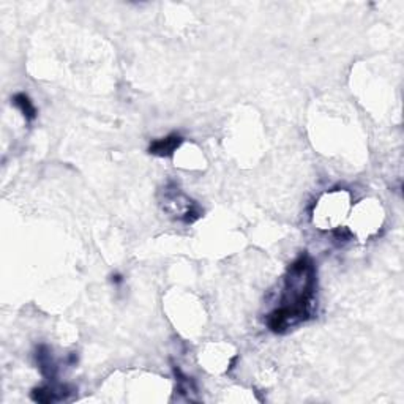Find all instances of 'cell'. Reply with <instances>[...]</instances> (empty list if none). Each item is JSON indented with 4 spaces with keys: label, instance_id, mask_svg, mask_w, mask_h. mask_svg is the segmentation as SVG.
I'll return each mask as SVG.
<instances>
[{
    "label": "cell",
    "instance_id": "cell-1",
    "mask_svg": "<svg viewBox=\"0 0 404 404\" xmlns=\"http://www.w3.org/2000/svg\"><path fill=\"white\" fill-rule=\"evenodd\" d=\"M318 291V269L311 256L303 251L287 267L283 280L280 307L267 316L270 332L285 335L313 318Z\"/></svg>",
    "mask_w": 404,
    "mask_h": 404
},
{
    "label": "cell",
    "instance_id": "cell-2",
    "mask_svg": "<svg viewBox=\"0 0 404 404\" xmlns=\"http://www.w3.org/2000/svg\"><path fill=\"white\" fill-rule=\"evenodd\" d=\"M161 207L166 214L171 215L176 220L185 223V225H193L199 218L204 215V210L201 209L198 202L193 201L180 190L176 183L169 182L163 188Z\"/></svg>",
    "mask_w": 404,
    "mask_h": 404
},
{
    "label": "cell",
    "instance_id": "cell-3",
    "mask_svg": "<svg viewBox=\"0 0 404 404\" xmlns=\"http://www.w3.org/2000/svg\"><path fill=\"white\" fill-rule=\"evenodd\" d=\"M74 393V389L68 385H41L32 390V400L37 403L49 404V403H59V401H67L70 400Z\"/></svg>",
    "mask_w": 404,
    "mask_h": 404
},
{
    "label": "cell",
    "instance_id": "cell-4",
    "mask_svg": "<svg viewBox=\"0 0 404 404\" xmlns=\"http://www.w3.org/2000/svg\"><path fill=\"white\" fill-rule=\"evenodd\" d=\"M183 144V138L179 133H171L166 138H160L152 141L149 145V154L155 156H172L180 149V145Z\"/></svg>",
    "mask_w": 404,
    "mask_h": 404
},
{
    "label": "cell",
    "instance_id": "cell-5",
    "mask_svg": "<svg viewBox=\"0 0 404 404\" xmlns=\"http://www.w3.org/2000/svg\"><path fill=\"white\" fill-rule=\"evenodd\" d=\"M35 357H37V365H38V368H40L41 374L49 381L56 379L57 367H56V362L52 360L51 351H49L46 346H40L37 349Z\"/></svg>",
    "mask_w": 404,
    "mask_h": 404
},
{
    "label": "cell",
    "instance_id": "cell-6",
    "mask_svg": "<svg viewBox=\"0 0 404 404\" xmlns=\"http://www.w3.org/2000/svg\"><path fill=\"white\" fill-rule=\"evenodd\" d=\"M12 103L19 109L21 114H23L27 122H32V120L37 119V108L34 105V101L30 100V97L27 94L19 92V94H16L12 98Z\"/></svg>",
    "mask_w": 404,
    "mask_h": 404
},
{
    "label": "cell",
    "instance_id": "cell-7",
    "mask_svg": "<svg viewBox=\"0 0 404 404\" xmlns=\"http://www.w3.org/2000/svg\"><path fill=\"white\" fill-rule=\"evenodd\" d=\"M114 285H120V283L123 281V278H122V275H112V280H111Z\"/></svg>",
    "mask_w": 404,
    "mask_h": 404
}]
</instances>
